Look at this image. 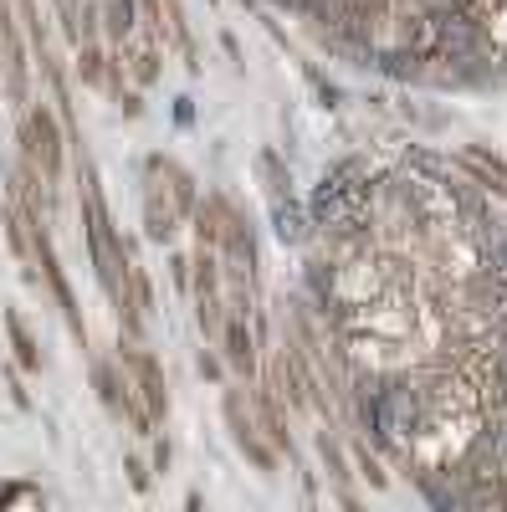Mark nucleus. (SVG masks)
<instances>
[{"label":"nucleus","mask_w":507,"mask_h":512,"mask_svg":"<svg viewBox=\"0 0 507 512\" xmlns=\"http://www.w3.org/2000/svg\"><path fill=\"white\" fill-rule=\"evenodd\" d=\"M6 323H11V338H16V349H21V364H36V349H31V338H26V328H21V318L11 313Z\"/></svg>","instance_id":"5"},{"label":"nucleus","mask_w":507,"mask_h":512,"mask_svg":"<svg viewBox=\"0 0 507 512\" xmlns=\"http://www.w3.org/2000/svg\"><path fill=\"white\" fill-rule=\"evenodd\" d=\"M502 384H507V354H502Z\"/></svg>","instance_id":"8"},{"label":"nucleus","mask_w":507,"mask_h":512,"mask_svg":"<svg viewBox=\"0 0 507 512\" xmlns=\"http://www.w3.org/2000/svg\"><path fill=\"white\" fill-rule=\"evenodd\" d=\"M487 451H492V456H497V461L507 466V420H502V425H497V431L487 436Z\"/></svg>","instance_id":"6"},{"label":"nucleus","mask_w":507,"mask_h":512,"mask_svg":"<svg viewBox=\"0 0 507 512\" xmlns=\"http://www.w3.org/2000/svg\"><path fill=\"white\" fill-rule=\"evenodd\" d=\"M497 262H502V272H507V236L497 241Z\"/></svg>","instance_id":"7"},{"label":"nucleus","mask_w":507,"mask_h":512,"mask_svg":"<svg viewBox=\"0 0 507 512\" xmlns=\"http://www.w3.org/2000/svg\"><path fill=\"white\" fill-rule=\"evenodd\" d=\"M415 415H420V400H415L410 384H390V390H379V400L369 405V420L385 441H400L405 431H415Z\"/></svg>","instance_id":"2"},{"label":"nucleus","mask_w":507,"mask_h":512,"mask_svg":"<svg viewBox=\"0 0 507 512\" xmlns=\"http://www.w3.org/2000/svg\"><path fill=\"white\" fill-rule=\"evenodd\" d=\"M272 221H277V236H282V241H303V236H308V226H303V210L292 205V200H287V205L277 200Z\"/></svg>","instance_id":"4"},{"label":"nucleus","mask_w":507,"mask_h":512,"mask_svg":"<svg viewBox=\"0 0 507 512\" xmlns=\"http://www.w3.org/2000/svg\"><path fill=\"white\" fill-rule=\"evenodd\" d=\"M364 175V164H338L333 175H323V185L313 190V216L323 221V226H333V231H354L359 226V216H364V190L354 185Z\"/></svg>","instance_id":"1"},{"label":"nucleus","mask_w":507,"mask_h":512,"mask_svg":"<svg viewBox=\"0 0 507 512\" xmlns=\"http://www.w3.org/2000/svg\"><path fill=\"white\" fill-rule=\"evenodd\" d=\"M436 41L451 52V57H472V47H477V31H472V21H461V16H446V21H436Z\"/></svg>","instance_id":"3"}]
</instances>
